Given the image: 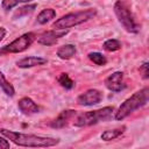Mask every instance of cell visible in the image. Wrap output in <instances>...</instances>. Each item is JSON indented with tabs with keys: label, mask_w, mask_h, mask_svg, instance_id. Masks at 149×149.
<instances>
[{
	"label": "cell",
	"mask_w": 149,
	"mask_h": 149,
	"mask_svg": "<svg viewBox=\"0 0 149 149\" xmlns=\"http://www.w3.org/2000/svg\"><path fill=\"white\" fill-rule=\"evenodd\" d=\"M0 133L2 136L7 137L13 143H15L16 146H20V147L45 148V147H54L59 143V139L41 136V135H35V134H24V133L8 130L6 128H1Z\"/></svg>",
	"instance_id": "6da1fadb"
},
{
	"label": "cell",
	"mask_w": 149,
	"mask_h": 149,
	"mask_svg": "<svg viewBox=\"0 0 149 149\" xmlns=\"http://www.w3.org/2000/svg\"><path fill=\"white\" fill-rule=\"evenodd\" d=\"M148 100H149V88L146 86L142 90L135 92L133 95H130L120 105V107L118 108L114 115L115 120H119V121L123 120L134 111L143 107L148 102Z\"/></svg>",
	"instance_id": "7a4b0ae2"
},
{
	"label": "cell",
	"mask_w": 149,
	"mask_h": 149,
	"mask_svg": "<svg viewBox=\"0 0 149 149\" xmlns=\"http://www.w3.org/2000/svg\"><path fill=\"white\" fill-rule=\"evenodd\" d=\"M97 15V10L94 8H88L85 10H79L74 13H69L63 15L61 19L56 20L52 24L55 29H68L74 26H78L80 23H84L91 19H93Z\"/></svg>",
	"instance_id": "3957f363"
},
{
	"label": "cell",
	"mask_w": 149,
	"mask_h": 149,
	"mask_svg": "<svg viewBox=\"0 0 149 149\" xmlns=\"http://www.w3.org/2000/svg\"><path fill=\"white\" fill-rule=\"evenodd\" d=\"M114 13L116 15L118 21L120 22V24L128 31V33H133L136 34L140 31V24L135 21L134 15L129 8V6L122 1V0H118L114 3Z\"/></svg>",
	"instance_id": "277c9868"
},
{
	"label": "cell",
	"mask_w": 149,
	"mask_h": 149,
	"mask_svg": "<svg viewBox=\"0 0 149 149\" xmlns=\"http://www.w3.org/2000/svg\"><path fill=\"white\" fill-rule=\"evenodd\" d=\"M114 112V108L111 106L95 109V111H88L79 114L74 120L76 127H87L91 125H95L100 121L109 120L112 116V113Z\"/></svg>",
	"instance_id": "5b68a950"
},
{
	"label": "cell",
	"mask_w": 149,
	"mask_h": 149,
	"mask_svg": "<svg viewBox=\"0 0 149 149\" xmlns=\"http://www.w3.org/2000/svg\"><path fill=\"white\" fill-rule=\"evenodd\" d=\"M35 38H36V35L34 33H26V34L21 35L20 37L15 38L9 44L2 47L0 49V54L2 55V54H19V52H22L31 45V43L35 41Z\"/></svg>",
	"instance_id": "8992f818"
},
{
	"label": "cell",
	"mask_w": 149,
	"mask_h": 149,
	"mask_svg": "<svg viewBox=\"0 0 149 149\" xmlns=\"http://www.w3.org/2000/svg\"><path fill=\"white\" fill-rule=\"evenodd\" d=\"M101 99H102V94L100 91L95 88H90L77 98V102L81 106H93L99 104Z\"/></svg>",
	"instance_id": "52a82bcc"
},
{
	"label": "cell",
	"mask_w": 149,
	"mask_h": 149,
	"mask_svg": "<svg viewBox=\"0 0 149 149\" xmlns=\"http://www.w3.org/2000/svg\"><path fill=\"white\" fill-rule=\"evenodd\" d=\"M68 33L66 29H52V30H48L44 31L43 34H41L37 38V42L42 45H52L55 44L61 37L65 36Z\"/></svg>",
	"instance_id": "ba28073f"
},
{
	"label": "cell",
	"mask_w": 149,
	"mask_h": 149,
	"mask_svg": "<svg viewBox=\"0 0 149 149\" xmlns=\"http://www.w3.org/2000/svg\"><path fill=\"white\" fill-rule=\"evenodd\" d=\"M105 86L112 92H120L122 91L126 85L123 83V73L121 71L113 72L105 79Z\"/></svg>",
	"instance_id": "9c48e42d"
},
{
	"label": "cell",
	"mask_w": 149,
	"mask_h": 149,
	"mask_svg": "<svg viewBox=\"0 0 149 149\" xmlns=\"http://www.w3.org/2000/svg\"><path fill=\"white\" fill-rule=\"evenodd\" d=\"M76 115H77V112H76L74 109H65V111L61 112L54 121H51L50 126H51L52 128H56V129L63 128V127H65V126L69 123V121H70L71 119H73Z\"/></svg>",
	"instance_id": "30bf717a"
},
{
	"label": "cell",
	"mask_w": 149,
	"mask_h": 149,
	"mask_svg": "<svg viewBox=\"0 0 149 149\" xmlns=\"http://www.w3.org/2000/svg\"><path fill=\"white\" fill-rule=\"evenodd\" d=\"M17 107H19V109H20L23 114H35V113H38V111H40V107L35 104V101L31 100V99L28 98V97L21 98V99L19 100Z\"/></svg>",
	"instance_id": "8fae6325"
},
{
	"label": "cell",
	"mask_w": 149,
	"mask_h": 149,
	"mask_svg": "<svg viewBox=\"0 0 149 149\" xmlns=\"http://www.w3.org/2000/svg\"><path fill=\"white\" fill-rule=\"evenodd\" d=\"M47 63V59L43 57H38V56H29V57H24L22 59H20L19 62H16V65L21 69H28V68H33V66H38V65H43Z\"/></svg>",
	"instance_id": "7c38bea8"
},
{
	"label": "cell",
	"mask_w": 149,
	"mask_h": 149,
	"mask_svg": "<svg viewBox=\"0 0 149 149\" xmlns=\"http://www.w3.org/2000/svg\"><path fill=\"white\" fill-rule=\"evenodd\" d=\"M76 54V47L73 44H65L58 48L57 50V56L62 59H69L73 57Z\"/></svg>",
	"instance_id": "4fadbf2b"
},
{
	"label": "cell",
	"mask_w": 149,
	"mask_h": 149,
	"mask_svg": "<svg viewBox=\"0 0 149 149\" xmlns=\"http://www.w3.org/2000/svg\"><path fill=\"white\" fill-rule=\"evenodd\" d=\"M55 16H56V12L52 8H45L42 12H40V14L37 15V22L41 24H44V23L51 21Z\"/></svg>",
	"instance_id": "5bb4252c"
},
{
	"label": "cell",
	"mask_w": 149,
	"mask_h": 149,
	"mask_svg": "<svg viewBox=\"0 0 149 149\" xmlns=\"http://www.w3.org/2000/svg\"><path fill=\"white\" fill-rule=\"evenodd\" d=\"M0 88L8 95V97H14L15 94V90L13 87V85L5 78L3 73L0 71Z\"/></svg>",
	"instance_id": "9a60e30c"
},
{
	"label": "cell",
	"mask_w": 149,
	"mask_h": 149,
	"mask_svg": "<svg viewBox=\"0 0 149 149\" xmlns=\"http://www.w3.org/2000/svg\"><path fill=\"white\" fill-rule=\"evenodd\" d=\"M123 132H125V127H122V128H116V129L105 130V132L101 134V139H102L104 141H112V140H115V139H118L119 136H121Z\"/></svg>",
	"instance_id": "2e32d148"
},
{
	"label": "cell",
	"mask_w": 149,
	"mask_h": 149,
	"mask_svg": "<svg viewBox=\"0 0 149 149\" xmlns=\"http://www.w3.org/2000/svg\"><path fill=\"white\" fill-rule=\"evenodd\" d=\"M104 49L107 50V51H116L119 49H121V42L119 40H115V38H109L107 41L104 42Z\"/></svg>",
	"instance_id": "e0dca14e"
},
{
	"label": "cell",
	"mask_w": 149,
	"mask_h": 149,
	"mask_svg": "<svg viewBox=\"0 0 149 149\" xmlns=\"http://www.w3.org/2000/svg\"><path fill=\"white\" fill-rule=\"evenodd\" d=\"M58 83L66 90H71L74 87V81L69 77L68 73H61V76L58 77Z\"/></svg>",
	"instance_id": "ac0fdd59"
},
{
	"label": "cell",
	"mask_w": 149,
	"mask_h": 149,
	"mask_svg": "<svg viewBox=\"0 0 149 149\" xmlns=\"http://www.w3.org/2000/svg\"><path fill=\"white\" fill-rule=\"evenodd\" d=\"M88 58H90V61H92L97 65H105L107 63L106 57L100 52H90L88 54Z\"/></svg>",
	"instance_id": "d6986e66"
},
{
	"label": "cell",
	"mask_w": 149,
	"mask_h": 149,
	"mask_svg": "<svg viewBox=\"0 0 149 149\" xmlns=\"http://www.w3.org/2000/svg\"><path fill=\"white\" fill-rule=\"evenodd\" d=\"M35 8H36V5H28V6H23V7L19 8V9L15 12L14 17H20V16H22V15H26V14H28V13H31V12H34V9H35Z\"/></svg>",
	"instance_id": "ffe728a7"
},
{
	"label": "cell",
	"mask_w": 149,
	"mask_h": 149,
	"mask_svg": "<svg viewBox=\"0 0 149 149\" xmlns=\"http://www.w3.org/2000/svg\"><path fill=\"white\" fill-rule=\"evenodd\" d=\"M29 1H31V0H2L1 6H2L3 9L9 10V9H12L13 7H15L20 2H29Z\"/></svg>",
	"instance_id": "44dd1931"
},
{
	"label": "cell",
	"mask_w": 149,
	"mask_h": 149,
	"mask_svg": "<svg viewBox=\"0 0 149 149\" xmlns=\"http://www.w3.org/2000/svg\"><path fill=\"white\" fill-rule=\"evenodd\" d=\"M140 72L142 73V77L144 79L148 78V62H144L141 66H140Z\"/></svg>",
	"instance_id": "7402d4cb"
},
{
	"label": "cell",
	"mask_w": 149,
	"mask_h": 149,
	"mask_svg": "<svg viewBox=\"0 0 149 149\" xmlns=\"http://www.w3.org/2000/svg\"><path fill=\"white\" fill-rule=\"evenodd\" d=\"M9 148V142L7 141V137H0V149H8Z\"/></svg>",
	"instance_id": "603a6c76"
},
{
	"label": "cell",
	"mask_w": 149,
	"mask_h": 149,
	"mask_svg": "<svg viewBox=\"0 0 149 149\" xmlns=\"http://www.w3.org/2000/svg\"><path fill=\"white\" fill-rule=\"evenodd\" d=\"M5 35H6V29H5L3 27H0V42H1L2 38L5 37Z\"/></svg>",
	"instance_id": "cb8c5ba5"
}]
</instances>
